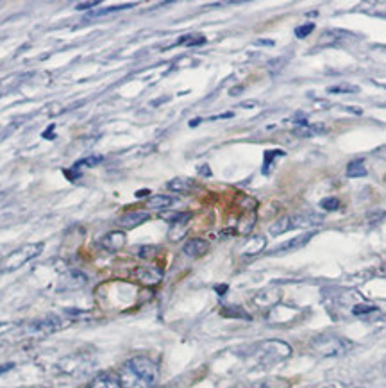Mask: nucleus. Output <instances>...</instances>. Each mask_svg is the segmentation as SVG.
Here are the masks:
<instances>
[{"label": "nucleus", "instance_id": "obj_1", "mask_svg": "<svg viewBox=\"0 0 386 388\" xmlns=\"http://www.w3.org/2000/svg\"><path fill=\"white\" fill-rule=\"evenodd\" d=\"M159 379V368L147 356H134L120 370L122 388H154Z\"/></svg>", "mask_w": 386, "mask_h": 388}, {"label": "nucleus", "instance_id": "obj_2", "mask_svg": "<svg viewBox=\"0 0 386 388\" xmlns=\"http://www.w3.org/2000/svg\"><path fill=\"white\" fill-rule=\"evenodd\" d=\"M309 347L316 356L322 358H340L352 349V342L336 335H320L311 340Z\"/></svg>", "mask_w": 386, "mask_h": 388}, {"label": "nucleus", "instance_id": "obj_3", "mask_svg": "<svg viewBox=\"0 0 386 388\" xmlns=\"http://www.w3.org/2000/svg\"><path fill=\"white\" fill-rule=\"evenodd\" d=\"M292 354V347L281 340H267L254 347V358L259 365H275Z\"/></svg>", "mask_w": 386, "mask_h": 388}, {"label": "nucleus", "instance_id": "obj_4", "mask_svg": "<svg viewBox=\"0 0 386 388\" xmlns=\"http://www.w3.org/2000/svg\"><path fill=\"white\" fill-rule=\"evenodd\" d=\"M318 222H322V217L320 215H315V213H306V215H286V217L277 218V220L270 225L268 233L274 234V236H279V234L288 233V231H293V229L318 225Z\"/></svg>", "mask_w": 386, "mask_h": 388}, {"label": "nucleus", "instance_id": "obj_5", "mask_svg": "<svg viewBox=\"0 0 386 388\" xmlns=\"http://www.w3.org/2000/svg\"><path fill=\"white\" fill-rule=\"evenodd\" d=\"M43 250V243H27V245L20 247L15 252H11L2 263V270L4 272H11V270H17L20 267H24L25 263H29L31 260L38 257Z\"/></svg>", "mask_w": 386, "mask_h": 388}, {"label": "nucleus", "instance_id": "obj_6", "mask_svg": "<svg viewBox=\"0 0 386 388\" xmlns=\"http://www.w3.org/2000/svg\"><path fill=\"white\" fill-rule=\"evenodd\" d=\"M63 326H65V322H63L59 317L50 315V317H45V319L34 320V322L29 326V333L31 335H40V336L52 335V333L63 329Z\"/></svg>", "mask_w": 386, "mask_h": 388}, {"label": "nucleus", "instance_id": "obj_7", "mask_svg": "<svg viewBox=\"0 0 386 388\" xmlns=\"http://www.w3.org/2000/svg\"><path fill=\"white\" fill-rule=\"evenodd\" d=\"M132 278L145 286H154L163 279V272L157 267H138L132 272Z\"/></svg>", "mask_w": 386, "mask_h": 388}, {"label": "nucleus", "instance_id": "obj_8", "mask_svg": "<svg viewBox=\"0 0 386 388\" xmlns=\"http://www.w3.org/2000/svg\"><path fill=\"white\" fill-rule=\"evenodd\" d=\"M208 250H210V243L206 240H202V238H191V240L186 241L184 247H182V252L189 257H201V256H204Z\"/></svg>", "mask_w": 386, "mask_h": 388}, {"label": "nucleus", "instance_id": "obj_9", "mask_svg": "<svg viewBox=\"0 0 386 388\" xmlns=\"http://www.w3.org/2000/svg\"><path fill=\"white\" fill-rule=\"evenodd\" d=\"M191 218V213H181L175 218H172V227H170V240H181L186 233V225Z\"/></svg>", "mask_w": 386, "mask_h": 388}, {"label": "nucleus", "instance_id": "obj_10", "mask_svg": "<svg viewBox=\"0 0 386 388\" xmlns=\"http://www.w3.org/2000/svg\"><path fill=\"white\" fill-rule=\"evenodd\" d=\"M148 218H150V215H148L147 211H127L120 217L118 224L122 225V227L131 229V227H138L140 224L147 222Z\"/></svg>", "mask_w": 386, "mask_h": 388}, {"label": "nucleus", "instance_id": "obj_11", "mask_svg": "<svg viewBox=\"0 0 386 388\" xmlns=\"http://www.w3.org/2000/svg\"><path fill=\"white\" fill-rule=\"evenodd\" d=\"M100 245H102L106 250L116 252V250L123 249V245H125V234H123L122 231H113V233H107L106 236L100 240Z\"/></svg>", "mask_w": 386, "mask_h": 388}, {"label": "nucleus", "instance_id": "obj_12", "mask_svg": "<svg viewBox=\"0 0 386 388\" xmlns=\"http://www.w3.org/2000/svg\"><path fill=\"white\" fill-rule=\"evenodd\" d=\"M88 281V278L82 272H79V270H70L68 274L63 278L61 281V288L63 290H77V288H81V286H84Z\"/></svg>", "mask_w": 386, "mask_h": 388}, {"label": "nucleus", "instance_id": "obj_13", "mask_svg": "<svg viewBox=\"0 0 386 388\" xmlns=\"http://www.w3.org/2000/svg\"><path fill=\"white\" fill-rule=\"evenodd\" d=\"M315 236V231H311V233H306L302 234V236H295L292 238L290 241H286V243H283V245H279L277 249L274 250L275 254H281V252H286V250H295V249H300L302 245H306L311 238Z\"/></svg>", "mask_w": 386, "mask_h": 388}, {"label": "nucleus", "instance_id": "obj_14", "mask_svg": "<svg viewBox=\"0 0 386 388\" xmlns=\"http://www.w3.org/2000/svg\"><path fill=\"white\" fill-rule=\"evenodd\" d=\"M345 36H347V33H343V31H338V29H331V31H325V33H322L320 40L316 41V47H329V45H334V43H338V41L343 40Z\"/></svg>", "mask_w": 386, "mask_h": 388}, {"label": "nucleus", "instance_id": "obj_15", "mask_svg": "<svg viewBox=\"0 0 386 388\" xmlns=\"http://www.w3.org/2000/svg\"><path fill=\"white\" fill-rule=\"evenodd\" d=\"M88 388H122V383H120L118 377L111 376V374H104V376L95 377Z\"/></svg>", "mask_w": 386, "mask_h": 388}, {"label": "nucleus", "instance_id": "obj_16", "mask_svg": "<svg viewBox=\"0 0 386 388\" xmlns=\"http://www.w3.org/2000/svg\"><path fill=\"white\" fill-rule=\"evenodd\" d=\"M265 245H267V240H265L263 236H254L243 245L242 254L243 256H254V254L261 252V250L265 249Z\"/></svg>", "mask_w": 386, "mask_h": 388}, {"label": "nucleus", "instance_id": "obj_17", "mask_svg": "<svg viewBox=\"0 0 386 388\" xmlns=\"http://www.w3.org/2000/svg\"><path fill=\"white\" fill-rule=\"evenodd\" d=\"M166 188L168 190H172V192H175V193H188V192H191L193 188H195V181H191V179H172L170 181L168 184H166Z\"/></svg>", "mask_w": 386, "mask_h": 388}, {"label": "nucleus", "instance_id": "obj_18", "mask_svg": "<svg viewBox=\"0 0 386 388\" xmlns=\"http://www.w3.org/2000/svg\"><path fill=\"white\" fill-rule=\"evenodd\" d=\"M25 77H29V75L15 74V75H9V77H4L0 81V93L6 95V93H9V91H13L22 82V79H25Z\"/></svg>", "mask_w": 386, "mask_h": 388}, {"label": "nucleus", "instance_id": "obj_19", "mask_svg": "<svg viewBox=\"0 0 386 388\" xmlns=\"http://www.w3.org/2000/svg\"><path fill=\"white\" fill-rule=\"evenodd\" d=\"M254 301H256V304H259V306H272L274 303L279 301V292L265 290V292H261V294L256 295Z\"/></svg>", "mask_w": 386, "mask_h": 388}, {"label": "nucleus", "instance_id": "obj_20", "mask_svg": "<svg viewBox=\"0 0 386 388\" xmlns=\"http://www.w3.org/2000/svg\"><path fill=\"white\" fill-rule=\"evenodd\" d=\"M173 204V199L170 195H152L147 200V206L152 209H164Z\"/></svg>", "mask_w": 386, "mask_h": 388}, {"label": "nucleus", "instance_id": "obj_21", "mask_svg": "<svg viewBox=\"0 0 386 388\" xmlns=\"http://www.w3.org/2000/svg\"><path fill=\"white\" fill-rule=\"evenodd\" d=\"M252 388H290V381L283 377H267V379L256 383Z\"/></svg>", "mask_w": 386, "mask_h": 388}, {"label": "nucleus", "instance_id": "obj_22", "mask_svg": "<svg viewBox=\"0 0 386 388\" xmlns=\"http://www.w3.org/2000/svg\"><path fill=\"white\" fill-rule=\"evenodd\" d=\"M134 4H122V6H111V8H104V9H93V11L88 13L90 18H100V17H107V15H113V13L123 11V9L132 8Z\"/></svg>", "mask_w": 386, "mask_h": 388}, {"label": "nucleus", "instance_id": "obj_23", "mask_svg": "<svg viewBox=\"0 0 386 388\" xmlns=\"http://www.w3.org/2000/svg\"><path fill=\"white\" fill-rule=\"evenodd\" d=\"M347 177H363L366 176V168H365V163L363 161H350L349 167L345 170Z\"/></svg>", "mask_w": 386, "mask_h": 388}, {"label": "nucleus", "instance_id": "obj_24", "mask_svg": "<svg viewBox=\"0 0 386 388\" xmlns=\"http://www.w3.org/2000/svg\"><path fill=\"white\" fill-rule=\"evenodd\" d=\"M325 127L324 125H309V123H304V125H299V129H295L297 136H302V138H308V136H313L316 133H322Z\"/></svg>", "mask_w": 386, "mask_h": 388}, {"label": "nucleus", "instance_id": "obj_25", "mask_svg": "<svg viewBox=\"0 0 386 388\" xmlns=\"http://www.w3.org/2000/svg\"><path fill=\"white\" fill-rule=\"evenodd\" d=\"M222 315H224V317H234V319H245V320L251 319V315L245 313V311H243L242 308H238V306L224 308V310H222Z\"/></svg>", "mask_w": 386, "mask_h": 388}, {"label": "nucleus", "instance_id": "obj_26", "mask_svg": "<svg viewBox=\"0 0 386 388\" xmlns=\"http://www.w3.org/2000/svg\"><path fill=\"white\" fill-rule=\"evenodd\" d=\"M327 91L329 93H356V91H359V88L352 84H336L327 88Z\"/></svg>", "mask_w": 386, "mask_h": 388}, {"label": "nucleus", "instance_id": "obj_27", "mask_svg": "<svg viewBox=\"0 0 386 388\" xmlns=\"http://www.w3.org/2000/svg\"><path fill=\"white\" fill-rule=\"evenodd\" d=\"M102 161V156H91V158H86V160H81L74 165V170H79L81 167H95Z\"/></svg>", "mask_w": 386, "mask_h": 388}, {"label": "nucleus", "instance_id": "obj_28", "mask_svg": "<svg viewBox=\"0 0 386 388\" xmlns=\"http://www.w3.org/2000/svg\"><path fill=\"white\" fill-rule=\"evenodd\" d=\"M320 208L325 209V211H334V209L340 208V200L336 197H327L320 202Z\"/></svg>", "mask_w": 386, "mask_h": 388}, {"label": "nucleus", "instance_id": "obj_29", "mask_svg": "<svg viewBox=\"0 0 386 388\" xmlns=\"http://www.w3.org/2000/svg\"><path fill=\"white\" fill-rule=\"evenodd\" d=\"M377 311V308L372 306V304H357V306H354L352 313L354 315H368V313H375Z\"/></svg>", "mask_w": 386, "mask_h": 388}, {"label": "nucleus", "instance_id": "obj_30", "mask_svg": "<svg viewBox=\"0 0 386 388\" xmlns=\"http://www.w3.org/2000/svg\"><path fill=\"white\" fill-rule=\"evenodd\" d=\"M313 29H315V25H313V24L299 25V27L295 29V36H297V38H308L309 34L313 33Z\"/></svg>", "mask_w": 386, "mask_h": 388}, {"label": "nucleus", "instance_id": "obj_31", "mask_svg": "<svg viewBox=\"0 0 386 388\" xmlns=\"http://www.w3.org/2000/svg\"><path fill=\"white\" fill-rule=\"evenodd\" d=\"M157 252V247L154 245H147V247H141L140 250H138V256L143 257V260H150V257H154Z\"/></svg>", "mask_w": 386, "mask_h": 388}, {"label": "nucleus", "instance_id": "obj_32", "mask_svg": "<svg viewBox=\"0 0 386 388\" xmlns=\"http://www.w3.org/2000/svg\"><path fill=\"white\" fill-rule=\"evenodd\" d=\"M189 36H184L179 43H184V45L188 47H193V45H202V43H206V38L204 36H197L195 40H188Z\"/></svg>", "mask_w": 386, "mask_h": 388}, {"label": "nucleus", "instance_id": "obj_33", "mask_svg": "<svg viewBox=\"0 0 386 388\" xmlns=\"http://www.w3.org/2000/svg\"><path fill=\"white\" fill-rule=\"evenodd\" d=\"M283 154H284L283 151H268L267 154H265V170H263V172L268 170V165H270V160H272V158H275V156H283Z\"/></svg>", "mask_w": 386, "mask_h": 388}, {"label": "nucleus", "instance_id": "obj_34", "mask_svg": "<svg viewBox=\"0 0 386 388\" xmlns=\"http://www.w3.org/2000/svg\"><path fill=\"white\" fill-rule=\"evenodd\" d=\"M97 4H99V2H95V0H91V2H82V4H77V6H75V9H79V11H82V9L97 8Z\"/></svg>", "mask_w": 386, "mask_h": 388}, {"label": "nucleus", "instance_id": "obj_35", "mask_svg": "<svg viewBox=\"0 0 386 388\" xmlns=\"http://www.w3.org/2000/svg\"><path fill=\"white\" fill-rule=\"evenodd\" d=\"M13 367H15V365H13V363H4V365H0V376H2V374H6V372H8V370H11Z\"/></svg>", "mask_w": 386, "mask_h": 388}, {"label": "nucleus", "instance_id": "obj_36", "mask_svg": "<svg viewBox=\"0 0 386 388\" xmlns=\"http://www.w3.org/2000/svg\"><path fill=\"white\" fill-rule=\"evenodd\" d=\"M11 327H13V324H6V322H2V324H0V335H2V333H6V331H8V329H11Z\"/></svg>", "mask_w": 386, "mask_h": 388}, {"label": "nucleus", "instance_id": "obj_37", "mask_svg": "<svg viewBox=\"0 0 386 388\" xmlns=\"http://www.w3.org/2000/svg\"><path fill=\"white\" fill-rule=\"evenodd\" d=\"M217 292H218V294H226V292H227V285L217 286Z\"/></svg>", "mask_w": 386, "mask_h": 388}, {"label": "nucleus", "instance_id": "obj_38", "mask_svg": "<svg viewBox=\"0 0 386 388\" xmlns=\"http://www.w3.org/2000/svg\"><path fill=\"white\" fill-rule=\"evenodd\" d=\"M145 195H148L147 190H143V192H136V197H138V199H140V197H145Z\"/></svg>", "mask_w": 386, "mask_h": 388}]
</instances>
